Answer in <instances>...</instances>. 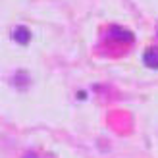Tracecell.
I'll list each match as a JSON object with an SVG mask.
<instances>
[{
  "label": "cell",
  "instance_id": "1",
  "mask_svg": "<svg viewBox=\"0 0 158 158\" xmlns=\"http://www.w3.org/2000/svg\"><path fill=\"white\" fill-rule=\"evenodd\" d=\"M110 35H112V39H116L118 43H133V35L129 33L127 29H122V27H118V25H114L112 27V31H110Z\"/></svg>",
  "mask_w": 158,
  "mask_h": 158
},
{
  "label": "cell",
  "instance_id": "2",
  "mask_svg": "<svg viewBox=\"0 0 158 158\" xmlns=\"http://www.w3.org/2000/svg\"><path fill=\"white\" fill-rule=\"evenodd\" d=\"M143 62L147 68L151 69H158V48H148L143 54Z\"/></svg>",
  "mask_w": 158,
  "mask_h": 158
},
{
  "label": "cell",
  "instance_id": "3",
  "mask_svg": "<svg viewBox=\"0 0 158 158\" xmlns=\"http://www.w3.org/2000/svg\"><path fill=\"white\" fill-rule=\"evenodd\" d=\"M12 37H14V41H15V43H21V44H27V43L31 41V33H29V29H25L23 25L15 27V29L12 31Z\"/></svg>",
  "mask_w": 158,
  "mask_h": 158
}]
</instances>
